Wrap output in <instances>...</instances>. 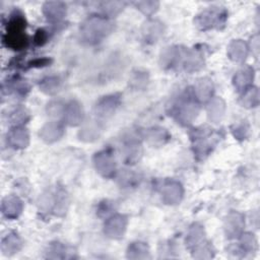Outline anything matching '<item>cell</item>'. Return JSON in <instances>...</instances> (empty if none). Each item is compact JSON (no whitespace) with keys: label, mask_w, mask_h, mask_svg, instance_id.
<instances>
[{"label":"cell","mask_w":260,"mask_h":260,"mask_svg":"<svg viewBox=\"0 0 260 260\" xmlns=\"http://www.w3.org/2000/svg\"><path fill=\"white\" fill-rule=\"evenodd\" d=\"M256 246H257V242L253 234L242 233V235L240 236V245L237 247H234V251L241 253L242 255H245L247 253H251L255 251Z\"/></svg>","instance_id":"obj_30"},{"label":"cell","mask_w":260,"mask_h":260,"mask_svg":"<svg viewBox=\"0 0 260 260\" xmlns=\"http://www.w3.org/2000/svg\"><path fill=\"white\" fill-rule=\"evenodd\" d=\"M164 31H165L164 24L156 19L146 20L141 27V34H142L143 40L146 43L156 42L162 36Z\"/></svg>","instance_id":"obj_18"},{"label":"cell","mask_w":260,"mask_h":260,"mask_svg":"<svg viewBox=\"0 0 260 260\" xmlns=\"http://www.w3.org/2000/svg\"><path fill=\"white\" fill-rule=\"evenodd\" d=\"M67 12V6L62 1H47L43 5V13L51 22L61 21Z\"/></svg>","instance_id":"obj_14"},{"label":"cell","mask_w":260,"mask_h":260,"mask_svg":"<svg viewBox=\"0 0 260 260\" xmlns=\"http://www.w3.org/2000/svg\"><path fill=\"white\" fill-rule=\"evenodd\" d=\"M29 120V113L24 108H17L11 112L9 116V121L15 126H22L23 123Z\"/></svg>","instance_id":"obj_38"},{"label":"cell","mask_w":260,"mask_h":260,"mask_svg":"<svg viewBox=\"0 0 260 260\" xmlns=\"http://www.w3.org/2000/svg\"><path fill=\"white\" fill-rule=\"evenodd\" d=\"M48 38H49V36H48L47 30H45L43 28H39L34 36V44L39 47L43 46L47 43Z\"/></svg>","instance_id":"obj_44"},{"label":"cell","mask_w":260,"mask_h":260,"mask_svg":"<svg viewBox=\"0 0 260 260\" xmlns=\"http://www.w3.org/2000/svg\"><path fill=\"white\" fill-rule=\"evenodd\" d=\"M159 64L166 70H179L186 72L198 71L204 66L202 55L182 46H169L159 56Z\"/></svg>","instance_id":"obj_1"},{"label":"cell","mask_w":260,"mask_h":260,"mask_svg":"<svg viewBox=\"0 0 260 260\" xmlns=\"http://www.w3.org/2000/svg\"><path fill=\"white\" fill-rule=\"evenodd\" d=\"M228 11L223 7L212 6L196 15L194 23L200 30L221 29L226 22Z\"/></svg>","instance_id":"obj_5"},{"label":"cell","mask_w":260,"mask_h":260,"mask_svg":"<svg viewBox=\"0 0 260 260\" xmlns=\"http://www.w3.org/2000/svg\"><path fill=\"white\" fill-rule=\"evenodd\" d=\"M200 106L193 88H186L169 106V113L177 123L182 126H189L197 118Z\"/></svg>","instance_id":"obj_2"},{"label":"cell","mask_w":260,"mask_h":260,"mask_svg":"<svg viewBox=\"0 0 260 260\" xmlns=\"http://www.w3.org/2000/svg\"><path fill=\"white\" fill-rule=\"evenodd\" d=\"M22 247V242L16 233H9L1 241V252L5 256H12L13 254L19 252Z\"/></svg>","instance_id":"obj_24"},{"label":"cell","mask_w":260,"mask_h":260,"mask_svg":"<svg viewBox=\"0 0 260 260\" xmlns=\"http://www.w3.org/2000/svg\"><path fill=\"white\" fill-rule=\"evenodd\" d=\"M254 79V69L250 66H245L241 68L233 77V84L235 88L242 92L246 88L252 85Z\"/></svg>","instance_id":"obj_20"},{"label":"cell","mask_w":260,"mask_h":260,"mask_svg":"<svg viewBox=\"0 0 260 260\" xmlns=\"http://www.w3.org/2000/svg\"><path fill=\"white\" fill-rule=\"evenodd\" d=\"M26 27V21L20 12H16L11 15L9 18L7 25H6V30L8 34H17V32H24V29Z\"/></svg>","instance_id":"obj_33"},{"label":"cell","mask_w":260,"mask_h":260,"mask_svg":"<svg viewBox=\"0 0 260 260\" xmlns=\"http://www.w3.org/2000/svg\"><path fill=\"white\" fill-rule=\"evenodd\" d=\"M64 134V126L61 122L51 121L46 123L40 130V137L46 143L58 141Z\"/></svg>","instance_id":"obj_15"},{"label":"cell","mask_w":260,"mask_h":260,"mask_svg":"<svg viewBox=\"0 0 260 260\" xmlns=\"http://www.w3.org/2000/svg\"><path fill=\"white\" fill-rule=\"evenodd\" d=\"M128 218L124 214H114L110 216L104 225L105 235L113 240H119L125 235Z\"/></svg>","instance_id":"obj_9"},{"label":"cell","mask_w":260,"mask_h":260,"mask_svg":"<svg viewBox=\"0 0 260 260\" xmlns=\"http://www.w3.org/2000/svg\"><path fill=\"white\" fill-rule=\"evenodd\" d=\"M114 23L104 15L87 17L79 27V38L87 45H96L114 30Z\"/></svg>","instance_id":"obj_3"},{"label":"cell","mask_w":260,"mask_h":260,"mask_svg":"<svg viewBox=\"0 0 260 260\" xmlns=\"http://www.w3.org/2000/svg\"><path fill=\"white\" fill-rule=\"evenodd\" d=\"M122 153L123 159L126 164L133 165L137 162L142 154V148L138 138L133 135L125 137L123 140Z\"/></svg>","instance_id":"obj_12"},{"label":"cell","mask_w":260,"mask_h":260,"mask_svg":"<svg viewBox=\"0 0 260 260\" xmlns=\"http://www.w3.org/2000/svg\"><path fill=\"white\" fill-rule=\"evenodd\" d=\"M121 94L112 93L101 98L93 107V115L101 121H105L112 117L121 105Z\"/></svg>","instance_id":"obj_6"},{"label":"cell","mask_w":260,"mask_h":260,"mask_svg":"<svg viewBox=\"0 0 260 260\" xmlns=\"http://www.w3.org/2000/svg\"><path fill=\"white\" fill-rule=\"evenodd\" d=\"M96 172L104 178H112L116 174V159L111 148L103 149L94 153L92 157Z\"/></svg>","instance_id":"obj_7"},{"label":"cell","mask_w":260,"mask_h":260,"mask_svg":"<svg viewBox=\"0 0 260 260\" xmlns=\"http://www.w3.org/2000/svg\"><path fill=\"white\" fill-rule=\"evenodd\" d=\"M193 91L199 102H208L211 99L213 92V83L211 79L207 77L198 79L193 87Z\"/></svg>","instance_id":"obj_25"},{"label":"cell","mask_w":260,"mask_h":260,"mask_svg":"<svg viewBox=\"0 0 260 260\" xmlns=\"http://www.w3.org/2000/svg\"><path fill=\"white\" fill-rule=\"evenodd\" d=\"M191 253L195 259H210L214 256V249L207 240H204L203 242L192 248Z\"/></svg>","instance_id":"obj_34"},{"label":"cell","mask_w":260,"mask_h":260,"mask_svg":"<svg viewBox=\"0 0 260 260\" xmlns=\"http://www.w3.org/2000/svg\"><path fill=\"white\" fill-rule=\"evenodd\" d=\"M23 210L22 200L14 195H8L3 198L1 204V211L8 219L17 218Z\"/></svg>","instance_id":"obj_13"},{"label":"cell","mask_w":260,"mask_h":260,"mask_svg":"<svg viewBox=\"0 0 260 260\" xmlns=\"http://www.w3.org/2000/svg\"><path fill=\"white\" fill-rule=\"evenodd\" d=\"M68 205V196L63 188H58L53 204L54 214L62 216L65 214Z\"/></svg>","instance_id":"obj_35"},{"label":"cell","mask_w":260,"mask_h":260,"mask_svg":"<svg viewBox=\"0 0 260 260\" xmlns=\"http://www.w3.org/2000/svg\"><path fill=\"white\" fill-rule=\"evenodd\" d=\"M141 181V176L131 170H123L118 175L119 185L123 188H134L139 185Z\"/></svg>","instance_id":"obj_31"},{"label":"cell","mask_w":260,"mask_h":260,"mask_svg":"<svg viewBox=\"0 0 260 260\" xmlns=\"http://www.w3.org/2000/svg\"><path fill=\"white\" fill-rule=\"evenodd\" d=\"M126 3L123 1H103L99 3L100 10L104 16H115L119 14L125 7Z\"/></svg>","instance_id":"obj_36"},{"label":"cell","mask_w":260,"mask_h":260,"mask_svg":"<svg viewBox=\"0 0 260 260\" xmlns=\"http://www.w3.org/2000/svg\"><path fill=\"white\" fill-rule=\"evenodd\" d=\"M160 194L162 201L166 204L176 205L181 202L184 195V189L180 182L173 179H167L160 186Z\"/></svg>","instance_id":"obj_8"},{"label":"cell","mask_w":260,"mask_h":260,"mask_svg":"<svg viewBox=\"0 0 260 260\" xmlns=\"http://www.w3.org/2000/svg\"><path fill=\"white\" fill-rule=\"evenodd\" d=\"M136 8L140 10L143 14L145 15H152L154 14L158 7H159V2L155 0H146V1H137L134 3Z\"/></svg>","instance_id":"obj_39"},{"label":"cell","mask_w":260,"mask_h":260,"mask_svg":"<svg viewBox=\"0 0 260 260\" xmlns=\"http://www.w3.org/2000/svg\"><path fill=\"white\" fill-rule=\"evenodd\" d=\"M245 226V216L238 211H232L224 219L223 230L228 239L239 238Z\"/></svg>","instance_id":"obj_11"},{"label":"cell","mask_w":260,"mask_h":260,"mask_svg":"<svg viewBox=\"0 0 260 260\" xmlns=\"http://www.w3.org/2000/svg\"><path fill=\"white\" fill-rule=\"evenodd\" d=\"M141 136L147 143L153 146H160L170 139V134L167 129L158 126L143 130L141 132Z\"/></svg>","instance_id":"obj_19"},{"label":"cell","mask_w":260,"mask_h":260,"mask_svg":"<svg viewBox=\"0 0 260 260\" xmlns=\"http://www.w3.org/2000/svg\"><path fill=\"white\" fill-rule=\"evenodd\" d=\"M225 103L221 98H211L207 104L208 120L214 124H218L224 116Z\"/></svg>","instance_id":"obj_22"},{"label":"cell","mask_w":260,"mask_h":260,"mask_svg":"<svg viewBox=\"0 0 260 260\" xmlns=\"http://www.w3.org/2000/svg\"><path fill=\"white\" fill-rule=\"evenodd\" d=\"M52 62L51 59L49 58H38L28 63V67H43L47 66Z\"/></svg>","instance_id":"obj_45"},{"label":"cell","mask_w":260,"mask_h":260,"mask_svg":"<svg viewBox=\"0 0 260 260\" xmlns=\"http://www.w3.org/2000/svg\"><path fill=\"white\" fill-rule=\"evenodd\" d=\"M126 257L132 260H144L150 258L149 247L144 242H133L131 243L126 251Z\"/></svg>","instance_id":"obj_26"},{"label":"cell","mask_w":260,"mask_h":260,"mask_svg":"<svg viewBox=\"0 0 260 260\" xmlns=\"http://www.w3.org/2000/svg\"><path fill=\"white\" fill-rule=\"evenodd\" d=\"M65 110V105L60 101H52L47 106V114L51 118H60L63 117Z\"/></svg>","instance_id":"obj_40"},{"label":"cell","mask_w":260,"mask_h":260,"mask_svg":"<svg viewBox=\"0 0 260 260\" xmlns=\"http://www.w3.org/2000/svg\"><path fill=\"white\" fill-rule=\"evenodd\" d=\"M83 109L79 102L73 100L65 105L63 118L66 124H68L69 126L80 125L83 121Z\"/></svg>","instance_id":"obj_17"},{"label":"cell","mask_w":260,"mask_h":260,"mask_svg":"<svg viewBox=\"0 0 260 260\" xmlns=\"http://www.w3.org/2000/svg\"><path fill=\"white\" fill-rule=\"evenodd\" d=\"M7 88H9L12 92L18 95H25L26 92L29 90V85L25 80L15 79L11 83H9Z\"/></svg>","instance_id":"obj_42"},{"label":"cell","mask_w":260,"mask_h":260,"mask_svg":"<svg viewBox=\"0 0 260 260\" xmlns=\"http://www.w3.org/2000/svg\"><path fill=\"white\" fill-rule=\"evenodd\" d=\"M114 208H115L114 202L109 201V200H104V201L100 202L98 209H96V213L100 217H106L114 210Z\"/></svg>","instance_id":"obj_43"},{"label":"cell","mask_w":260,"mask_h":260,"mask_svg":"<svg viewBox=\"0 0 260 260\" xmlns=\"http://www.w3.org/2000/svg\"><path fill=\"white\" fill-rule=\"evenodd\" d=\"M149 81V76L146 71L143 70H135L132 72L129 78V84L131 87L135 89H143L147 86Z\"/></svg>","instance_id":"obj_37"},{"label":"cell","mask_w":260,"mask_h":260,"mask_svg":"<svg viewBox=\"0 0 260 260\" xmlns=\"http://www.w3.org/2000/svg\"><path fill=\"white\" fill-rule=\"evenodd\" d=\"M260 102L259 89L256 86H249L244 91H242V95L240 98V103L243 107L251 109L256 108Z\"/></svg>","instance_id":"obj_29"},{"label":"cell","mask_w":260,"mask_h":260,"mask_svg":"<svg viewBox=\"0 0 260 260\" xmlns=\"http://www.w3.org/2000/svg\"><path fill=\"white\" fill-rule=\"evenodd\" d=\"M74 250L73 248L60 243V242H53L49 245L46 258L49 259H71L74 258Z\"/></svg>","instance_id":"obj_21"},{"label":"cell","mask_w":260,"mask_h":260,"mask_svg":"<svg viewBox=\"0 0 260 260\" xmlns=\"http://www.w3.org/2000/svg\"><path fill=\"white\" fill-rule=\"evenodd\" d=\"M205 239V232L203 226L200 223H193L190 225L187 237H186V246L188 249H192Z\"/></svg>","instance_id":"obj_27"},{"label":"cell","mask_w":260,"mask_h":260,"mask_svg":"<svg viewBox=\"0 0 260 260\" xmlns=\"http://www.w3.org/2000/svg\"><path fill=\"white\" fill-rule=\"evenodd\" d=\"M40 89L46 94H55L62 85V80L59 76L52 75L43 78L40 81Z\"/></svg>","instance_id":"obj_32"},{"label":"cell","mask_w":260,"mask_h":260,"mask_svg":"<svg viewBox=\"0 0 260 260\" xmlns=\"http://www.w3.org/2000/svg\"><path fill=\"white\" fill-rule=\"evenodd\" d=\"M251 48L255 52V54L257 55L258 51H259V36L258 35H255V36L252 37V39H251Z\"/></svg>","instance_id":"obj_46"},{"label":"cell","mask_w":260,"mask_h":260,"mask_svg":"<svg viewBox=\"0 0 260 260\" xmlns=\"http://www.w3.org/2000/svg\"><path fill=\"white\" fill-rule=\"evenodd\" d=\"M7 142L10 146L21 149L25 148L29 143L28 130L23 126H15L7 133Z\"/></svg>","instance_id":"obj_16"},{"label":"cell","mask_w":260,"mask_h":260,"mask_svg":"<svg viewBox=\"0 0 260 260\" xmlns=\"http://www.w3.org/2000/svg\"><path fill=\"white\" fill-rule=\"evenodd\" d=\"M105 129V123L98 118L93 117L82 123L78 131V137L84 142H92L99 139Z\"/></svg>","instance_id":"obj_10"},{"label":"cell","mask_w":260,"mask_h":260,"mask_svg":"<svg viewBox=\"0 0 260 260\" xmlns=\"http://www.w3.org/2000/svg\"><path fill=\"white\" fill-rule=\"evenodd\" d=\"M192 148L198 159H204L219 141L220 135L209 127H199L190 133Z\"/></svg>","instance_id":"obj_4"},{"label":"cell","mask_w":260,"mask_h":260,"mask_svg":"<svg viewBox=\"0 0 260 260\" xmlns=\"http://www.w3.org/2000/svg\"><path fill=\"white\" fill-rule=\"evenodd\" d=\"M3 43L7 48L12 50H22L28 45V38L24 32H6V35L3 37Z\"/></svg>","instance_id":"obj_28"},{"label":"cell","mask_w":260,"mask_h":260,"mask_svg":"<svg viewBox=\"0 0 260 260\" xmlns=\"http://www.w3.org/2000/svg\"><path fill=\"white\" fill-rule=\"evenodd\" d=\"M231 131L236 139L244 140L249 134V125L246 121H242L241 123L233 125L231 127Z\"/></svg>","instance_id":"obj_41"},{"label":"cell","mask_w":260,"mask_h":260,"mask_svg":"<svg viewBox=\"0 0 260 260\" xmlns=\"http://www.w3.org/2000/svg\"><path fill=\"white\" fill-rule=\"evenodd\" d=\"M248 53L249 47L242 40H234L228 46V56L234 62H244L248 56Z\"/></svg>","instance_id":"obj_23"}]
</instances>
